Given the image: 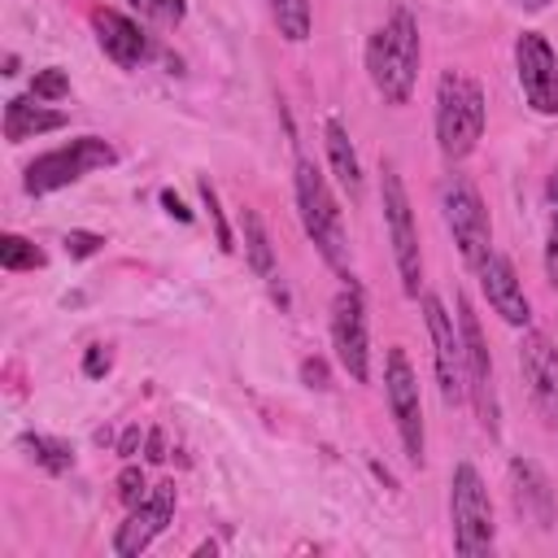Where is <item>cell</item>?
Segmentation results:
<instances>
[{
	"mask_svg": "<svg viewBox=\"0 0 558 558\" xmlns=\"http://www.w3.org/2000/svg\"><path fill=\"white\" fill-rule=\"evenodd\" d=\"M519 371H523V384H527V397H532L536 414L545 418V427L558 432V349L549 344L545 331H523Z\"/></svg>",
	"mask_w": 558,
	"mask_h": 558,
	"instance_id": "4fadbf2b",
	"label": "cell"
},
{
	"mask_svg": "<svg viewBox=\"0 0 558 558\" xmlns=\"http://www.w3.org/2000/svg\"><path fill=\"white\" fill-rule=\"evenodd\" d=\"M331 344H336V357L340 366L366 384L371 379V340H366V301H362V288L349 279L336 301H331Z\"/></svg>",
	"mask_w": 558,
	"mask_h": 558,
	"instance_id": "8fae6325",
	"label": "cell"
},
{
	"mask_svg": "<svg viewBox=\"0 0 558 558\" xmlns=\"http://www.w3.org/2000/svg\"><path fill=\"white\" fill-rule=\"evenodd\" d=\"M418 22L405 4H397L388 13V22L366 39V74L375 83V92L388 105H405L414 96V78H418Z\"/></svg>",
	"mask_w": 558,
	"mask_h": 558,
	"instance_id": "6da1fadb",
	"label": "cell"
},
{
	"mask_svg": "<svg viewBox=\"0 0 558 558\" xmlns=\"http://www.w3.org/2000/svg\"><path fill=\"white\" fill-rule=\"evenodd\" d=\"M92 31H96L100 52L122 70H135L148 57V35L140 31V22H131L118 9H92Z\"/></svg>",
	"mask_w": 558,
	"mask_h": 558,
	"instance_id": "e0dca14e",
	"label": "cell"
},
{
	"mask_svg": "<svg viewBox=\"0 0 558 558\" xmlns=\"http://www.w3.org/2000/svg\"><path fill=\"white\" fill-rule=\"evenodd\" d=\"M379 201H384V227H388V240H392V262H397V275H401V292L418 296V283H423L418 227H414L410 192H405L392 161H384V170H379Z\"/></svg>",
	"mask_w": 558,
	"mask_h": 558,
	"instance_id": "5b68a950",
	"label": "cell"
},
{
	"mask_svg": "<svg viewBox=\"0 0 558 558\" xmlns=\"http://www.w3.org/2000/svg\"><path fill=\"white\" fill-rule=\"evenodd\" d=\"M140 440H144V436H140V427H126V432H122V440H118V453H122V458H131V453L140 449Z\"/></svg>",
	"mask_w": 558,
	"mask_h": 558,
	"instance_id": "d6a6232c",
	"label": "cell"
},
{
	"mask_svg": "<svg viewBox=\"0 0 558 558\" xmlns=\"http://www.w3.org/2000/svg\"><path fill=\"white\" fill-rule=\"evenodd\" d=\"M22 449H26L48 475H65V471L74 466V449H70V440H61V436L26 432V436H22Z\"/></svg>",
	"mask_w": 558,
	"mask_h": 558,
	"instance_id": "44dd1931",
	"label": "cell"
},
{
	"mask_svg": "<svg viewBox=\"0 0 558 558\" xmlns=\"http://www.w3.org/2000/svg\"><path fill=\"white\" fill-rule=\"evenodd\" d=\"M31 96H35V100H61V96H70V74H65L61 65L35 70V78H31Z\"/></svg>",
	"mask_w": 558,
	"mask_h": 558,
	"instance_id": "cb8c5ba5",
	"label": "cell"
},
{
	"mask_svg": "<svg viewBox=\"0 0 558 558\" xmlns=\"http://www.w3.org/2000/svg\"><path fill=\"white\" fill-rule=\"evenodd\" d=\"M170 519H174V484L161 480V484L148 488V497H144L140 506H131L126 523H122L118 536H113V554H118V558H135V554H144V549L166 532Z\"/></svg>",
	"mask_w": 558,
	"mask_h": 558,
	"instance_id": "5bb4252c",
	"label": "cell"
},
{
	"mask_svg": "<svg viewBox=\"0 0 558 558\" xmlns=\"http://www.w3.org/2000/svg\"><path fill=\"white\" fill-rule=\"evenodd\" d=\"M240 231H244V257H248V266L262 279H270L275 275V248H270V235H266L257 209H248V205L240 209Z\"/></svg>",
	"mask_w": 558,
	"mask_h": 558,
	"instance_id": "ffe728a7",
	"label": "cell"
},
{
	"mask_svg": "<svg viewBox=\"0 0 558 558\" xmlns=\"http://www.w3.org/2000/svg\"><path fill=\"white\" fill-rule=\"evenodd\" d=\"M109 366H113V353H109L105 344H87V353H83V375H87V379H100V375H109Z\"/></svg>",
	"mask_w": 558,
	"mask_h": 558,
	"instance_id": "f1b7e54d",
	"label": "cell"
},
{
	"mask_svg": "<svg viewBox=\"0 0 558 558\" xmlns=\"http://www.w3.org/2000/svg\"><path fill=\"white\" fill-rule=\"evenodd\" d=\"M480 288H484L493 314H501L510 327H527L532 301H527V292H523V283H519V275H514V266H510V257L488 253V257L480 262Z\"/></svg>",
	"mask_w": 558,
	"mask_h": 558,
	"instance_id": "2e32d148",
	"label": "cell"
},
{
	"mask_svg": "<svg viewBox=\"0 0 558 558\" xmlns=\"http://www.w3.org/2000/svg\"><path fill=\"white\" fill-rule=\"evenodd\" d=\"M449 523H453V549L458 554L475 558V554L493 549V532H497L493 501H488V488L471 462H458L449 475Z\"/></svg>",
	"mask_w": 558,
	"mask_h": 558,
	"instance_id": "277c9868",
	"label": "cell"
},
{
	"mask_svg": "<svg viewBox=\"0 0 558 558\" xmlns=\"http://www.w3.org/2000/svg\"><path fill=\"white\" fill-rule=\"evenodd\" d=\"M113 484H118V501L122 506H140L148 497V484H144V471L140 466H122Z\"/></svg>",
	"mask_w": 558,
	"mask_h": 558,
	"instance_id": "4316f807",
	"label": "cell"
},
{
	"mask_svg": "<svg viewBox=\"0 0 558 558\" xmlns=\"http://www.w3.org/2000/svg\"><path fill=\"white\" fill-rule=\"evenodd\" d=\"M61 126H65V113H61V109L31 105L26 96L4 100V140H9V144L35 140V135H44V131H61Z\"/></svg>",
	"mask_w": 558,
	"mask_h": 558,
	"instance_id": "ac0fdd59",
	"label": "cell"
},
{
	"mask_svg": "<svg viewBox=\"0 0 558 558\" xmlns=\"http://www.w3.org/2000/svg\"><path fill=\"white\" fill-rule=\"evenodd\" d=\"M161 205H166V214H170V218H179V222H192V209L179 201V192H170V187H166V192H161Z\"/></svg>",
	"mask_w": 558,
	"mask_h": 558,
	"instance_id": "1f68e13d",
	"label": "cell"
},
{
	"mask_svg": "<svg viewBox=\"0 0 558 558\" xmlns=\"http://www.w3.org/2000/svg\"><path fill=\"white\" fill-rule=\"evenodd\" d=\"M423 305V323H427V336H432V362H436V384H440V401L445 405H462L466 401V366H462V340H458V327L453 318L445 314V301L440 296H418Z\"/></svg>",
	"mask_w": 558,
	"mask_h": 558,
	"instance_id": "30bf717a",
	"label": "cell"
},
{
	"mask_svg": "<svg viewBox=\"0 0 558 558\" xmlns=\"http://www.w3.org/2000/svg\"><path fill=\"white\" fill-rule=\"evenodd\" d=\"M384 392H388V410L397 418V432H401V445H405V458L414 466H423L427 458V436H423V397H418V375L405 357V349H388V362H384Z\"/></svg>",
	"mask_w": 558,
	"mask_h": 558,
	"instance_id": "9c48e42d",
	"label": "cell"
},
{
	"mask_svg": "<svg viewBox=\"0 0 558 558\" xmlns=\"http://www.w3.org/2000/svg\"><path fill=\"white\" fill-rule=\"evenodd\" d=\"M113 161H118V153H113L109 140H100V135H78V140L61 144V148H52V153H44V157H35V161L26 166L22 187H26L31 196H48V192H57V187H65V183H74V179H83V174H92V170L113 166Z\"/></svg>",
	"mask_w": 558,
	"mask_h": 558,
	"instance_id": "52a82bcc",
	"label": "cell"
},
{
	"mask_svg": "<svg viewBox=\"0 0 558 558\" xmlns=\"http://www.w3.org/2000/svg\"><path fill=\"white\" fill-rule=\"evenodd\" d=\"M545 279L558 288V209L549 218V235H545Z\"/></svg>",
	"mask_w": 558,
	"mask_h": 558,
	"instance_id": "f546056e",
	"label": "cell"
},
{
	"mask_svg": "<svg viewBox=\"0 0 558 558\" xmlns=\"http://www.w3.org/2000/svg\"><path fill=\"white\" fill-rule=\"evenodd\" d=\"M514 70L527 105L536 113H558V57L541 31H523L514 39Z\"/></svg>",
	"mask_w": 558,
	"mask_h": 558,
	"instance_id": "7c38bea8",
	"label": "cell"
},
{
	"mask_svg": "<svg viewBox=\"0 0 558 558\" xmlns=\"http://www.w3.org/2000/svg\"><path fill=\"white\" fill-rule=\"evenodd\" d=\"M301 379H305L310 388H331V375H327V362H323V357H305V362H301Z\"/></svg>",
	"mask_w": 558,
	"mask_h": 558,
	"instance_id": "4dcf8cb0",
	"label": "cell"
},
{
	"mask_svg": "<svg viewBox=\"0 0 558 558\" xmlns=\"http://www.w3.org/2000/svg\"><path fill=\"white\" fill-rule=\"evenodd\" d=\"M196 187H201V201H205V209H209V218H214V235H218V248H222V253H235V235H231V227H227V218H222V205H218V192H214V183H209V179H201Z\"/></svg>",
	"mask_w": 558,
	"mask_h": 558,
	"instance_id": "d4e9b609",
	"label": "cell"
},
{
	"mask_svg": "<svg viewBox=\"0 0 558 558\" xmlns=\"http://www.w3.org/2000/svg\"><path fill=\"white\" fill-rule=\"evenodd\" d=\"M148 462H166V440H161V432H148Z\"/></svg>",
	"mask_w": 558,
	"mask_h": 558,
	"instance_id": "836d02e7",
	"label": "cell"
},
{
	"mask_svg": "<svg viewBox=\"0 0 558 558\" xmlns=\"http://www.w3.org/2000/svg\"><path fill=\"white\" fill-rule=\"evenodd\" d=\"M323 144H327V161H331V174L340 179V187L349 196L362 192V166H357V153H353V140L344 131L340 118H327L323 122Z\"/></svg>",
	"mask_w": 558,
	"mask_h": 558,
	"instance_id": "d6986e66",
	"label": "cell"
},
{
	"mask_svg": "<svg viewBox=\"0 0 558 558\" xmlns=\"http://www.w3.org/2000/svg\"><path fill=\"white\" fill-rule=\"evenodd\" d=\"M296 209H301V227L314 240V248L323 253V262L349 279V231H344V214L340 201L327 187V174L310 161L296 157Z\"/></svg>",
	"mask_w": 558,
	"mask_h": 558,
	"instance_id": "7a4b0ae2",
	"label": "cell"
},
{
	"mask_svg": "<svg viewBox=\"0 0 558 558\" xmlns=\"http://www.w3.org/2000/svg\"><path fill=\"white\" fill-rule=\"evenodd\" d=\"M61 244H65L70 257H92V253L105 248V235H100V231H70Z\"/></svg>",
	"mask_w": 558,
	"mask_h": 558,
	"instance_id": "83f0119b",
	"label": "cell"
},
{
	"mask_svg": "<svg viewBox=\"0 0 558 558\" xmlns=\"http://www.w3.org/2000/svg\"><path fill=\"white\" fill-rule=\"evenodd\" d=\"M458 340H462V366H466V401L475 405V418L488 436H497V388H493V357L484 327L466 296H458Z\"/></svg>",
	"mask_w": 558,
	"mask_h": 558,
	"instance_id": "ba28073f",
	"label": "cell"
},
{
	"mask_svg": "<svg viewBox=\"0 0 558 558\" xmlns=\"http://www.w3.org/2000/svg\"><path fill=\"white\" fill-rule=\"evenodd\" d=\"M440 214H445V227H449L462 262L471 270H480V262L493 253V222H488V209L466 174H449L440 183Z\"/></svg>",
	"mask_w": 558,
	"mask_h": 558,
	"instance_id": "8992f818",
	"label": "cell"
},
{
	"mask_svg": "<svg viewBox=\"0 0 558 558\" xmlns=\"http://www.w3.org/2000/svg\"><path fill=\"white\" fill-rule=\"evenodd\" d=\"M148 22H157V26H179L183 22V13H187V0H131Z\"/></svg>",
	"mask_w": 558,
	"mask_h": 558,
	"instance_id": "484cf974",
	"label": "cell"
},
{
	"mask_svg": "<svg viewBox=\"0 0 558 558\" xmlns=\"http://www.w3.org/2000/svg\"><path fill=\"white\" fill-rule=\"evenodd\" d=\"M510 497H514V514L541 532L554 527V514H558V501H554V484L549 475L527 462V458H514L510 462Z\"/></svg>",
	"mask_w": 558,
	"mask_h": 558,
	"instance_id": "9a60e30c",
	"label": "cell"
},
{
	"mask_svg": "<svg viewBox=\"0 0 558 558\" xmlns=\"http://www.w3.org/2000/svg\"><path fill=\"white\" fill-rule=\"evenodd\" d=\"M545 196H549V205H554V209H558V170H554V174H549V183H545Z\"/></svg>",
	"mask_w": 558,
	"mask_h": 558,
	"instance_id": "e575fe53",
	"label": "cell"
},
{
	"mask_svg": "<svg viewBox=\"0 0 558 558\" xmlns=\"http://www.w3.org/2000/svg\"><path fill=\"white\" fill-rule=\"evenodd\" d=\"M514 4H519V9H527V13H536V9H545L549 0H514Z\"/></svg>",
	"mask_w": 558,
	"mask_h": 558,
	"instance_id": "d590c367",
	"label": "cell"
},
{
	"mask_svg": "<svg viewBox=\"0 0 558 558\" xmlns=\"http://www.w3.org/2000/svg\"><path fill=\"white\" fill-rule=\"evenodd\" d=\"M484 113V87L462 70H445L436 83V144L449 161H462L480 144Z\"/></svg>",
	"mask_w": 558,
	"mask_h": 558,
	"instance_id": "3957f363",
	"label": "cell"
},
{
	"mask_svg": "<svg viewBox=\"0 0 558 558\" xmlns=\"http://www.w3.org/2000/svg\"><path fill=\"white\" fill-rule=\"evenodd\" d=\"M0 266L4 270H39L44 248H35L26 235H0Z\"/></svg>",
	"mask_w": 558,
	"mask_h": 558,
	"instance_id": "603a6c76",
	"label": "cell"
},
{
	"mask_svg": "<svg viewBox=\"0 0 558 558\" xmlns=\"http://www.w3.org/2000/svg\"><path fill=\"white\" fill-rule=\"evenodd\" d=\"M270 17L288 44L310 39V0H270Z\"/></svg>",
	"mask_w": 558,
	"mask_h": 558,
	"instance_id": "7402d4cb",
	"label": "cell"
}]
</instances>
